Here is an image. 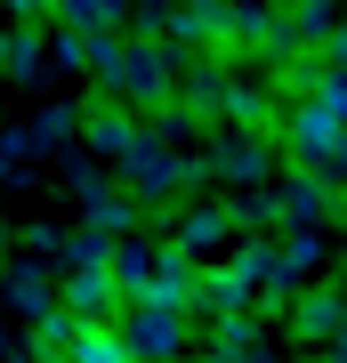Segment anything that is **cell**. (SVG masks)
<instances>
[{"instance_id": "obj_1", "label": "cell", "mask_w": 347, "mask_h": 363, "mask_svg": "<svg viewBox=\"0 0 347 363\" xmlns=\"http://www.w3.org/2000/svg\"><path fill=\"white\" fill-rule=\"evenodd\" d=\"M275 145L307 169V178H331L347 186V121H331L315 97H299V105H275Z\"/></svg>"}, {"instance_id": "obj_2", "label": "cell", "mask_w": 347, "mask_h": 363, "mask_svg": "<svg viewBox=\"0 0 347 363\" xmlns=\"http://www.w3.org/2000/svg\"><path fill=\"white\" fill-rule=\"evenodd\" d=\"M202 178L210 186H234V194L267 186L275 178V130H219L202 145Z\"/></svg>"}, {"instance_id": "obj_3", "label": "cell", "mask_w": 347, "mask_h": 363, "mask_svg": "<svg viewBox=\"0 0 347 363\" xmlns=\"http://www.w3.org/2000/svg\"><path fill=\"white\" fill-rule=\"evenodd\" d=\"M114 331L129 339V355H138V363H186V355H194L186 315H178V307H154V298H129Z\"/></svg>"}, {"instance_id": "obj_4", "label": "cell", "mask_w": 347, "mask_h": 363, "mask_svg": "<svg viewBox=\"0 0 347 363\" xmlns=\"http://www.w3.org/2000/svg\"><path fill=\"white\" fill-rule=\"evenodd\" d=\"M121 105H138V113H162V105H178V49L170 40H129V65L114 81Z\"/></svg>"}, {"instance_id": "obj_5", "label": "cell", "mask_w": 347, "mask_h": 363, "mask_svg": "<svg viewBox=\"0 0 347 363\" xmlns=\"http://www.w3.org/2000/svg\"><path fill=\"white\" fill-rule=\"evenodd\" d=\"M65 178H73V194H81V218H89V234H105V242H129L138 234V194L114 178H97L89 154H73L65 162Z\"/></svg>"}, {"instance_id": "obj_6", "label": "cell", "mask_w": 347, "mask_h": 363, "mask_svg": "<svg viewBox=\"0 0 347 363\" xmlns=\"http://www.w3.org/2000/svg\"><path fill=\"white\" fill-rule=\"evenodd\" d=\"M57 307L73 315L81 331H114L121 323V283H114V267H65V283H57Z\"/></svg>"}, {"instance_id": "obj_7", "label": "cell", "mask_w": 347, "mask_h": 363, "mask_svg": "<svg viewBox=\"0 0 347 363\" xmlns=\"http://www.w3.org/2000/svg\"><path fill=\"white\" fill-rule=\"evenodd\" d=\"M186 315H202V323H226V315H258V283L243 267H202V283H194V307Z\"/></svg>"}, {"instance_id": "obj_8", "label": "cell", "mask_w": 347, "mask_h": 363, "mask_svg": "<svg viewBox=\"0 0 347 363\" xmlns=\"http://www.w3.org/2000/svg\"><path fill=\"white\" fill-rule=\"evenodd\" d=\"M234 242V218H226V202H194V210H178V234H170V250H186L194 267H219V250Z\"/></svg>"}, {"instance_id": "obj_9", "label": "cell", "mask_w": 347, "mask_h": 363, "mask_svg": "<svg viewBox=\"0 0 347 363\" xmlns=\"http://www.w3.org/2000/svg\"><path fill=\"white\" fill-rule=\"evenodd\" d=\"M339 315H347L339 283H307V291L291 298L283 323H291V339H307V347H331V339H339Z\"/></svg>"}, {"instance_id": "obj_10", "label": "cell", "mask_w": 347, "mask_h": 363, "mask_svg": "<svg viewBox=\"0 0 347 363\" xmlns=\"http://www.w3.org/2000/svg\"><path fill=\"white\" fill-rule=\"evenodd\" d=\"M138 138H145V121L129 113V105H81V154H105V162H121Z\"/></svg>"}, {"instance_id": "obj_11", "label": "cell", "mask_w": 347, "mask_h": 363, "mask_svg": "<svg viewBox=\"0 0 347 363\" xmlns=\"http://www.w3.org/2000/svg\"><path fill=\"white\" fill-rule=\"evenodd\" d=\"M339 194H347V186L307 178V169H291V178L275 186V202H283V226H323V218H339Z\"/></svg>"}, {"instance_id": "obj_12", "label": "cell", "mask_w": 347, "mask_h": 363, "mask_svg": "<svg viewBox=\"0 0 347 363\" xmlns=\"http://www.w3.org/2000/svg\"><path fill=\"white\" fill-rule=\"evenodd\" d=\"M194 283H202V267L186 259V250H170V242H154V274H145V298L154 307H194Z\"/></svg>"}, {"instance_id": "obj_13", "label": "cell", "mask_w": 347, "mask_h": 363, "mask_svg": "<svg viewBox=\"0 0 347 363\" xmlns=\"http://www.w3.org/2000/svg\"><path fill=\"white\" fill-rule=\"evenodd\" d=\"M0 307H16V315H49L57 307V283H49V267L40 259H16V267H0Z\"/></svg>"}, {"instance_id": "obj_14", "label": "cell", "mask_w": 347, "mask_h": 363, "mask_svg": "<svg viewBox=\"0 0 347 363\" xmlns=\"http://www.w3.org/2000/svg\"><path fill=\"white\" fill-rule=\"evenodd\" d=\"M323 267V226H291L275 234V298H291V283H307Z\"/></svg>"}, {"instance_id": "obj_15", "label": "cell", "mask_w": 347, "mask_h": 363, "mask_svg": "<svg viewBox=\"0 0 347 363\" xmlns=\"http://www.w3.org/2000/svg\"><path fill=\"white\" fill-rule=\"evenodd\" d=\"M114 25H129V0H57V33L114 40Z\"/></svg>"}, {"instance_id": "obj_16", "label": "cell", "mask_w": 347, "mask_h": 363, "mask_svg": "<svg viewBox=\"0 0 347 363\" xmlns=\"http://www.w3.org/2000/svg\"><path fill=\"white\" fill-rule=\"evenodd\" d=\"M226 218L234 234H283V202H275V186H250V194L226 202Z\"/></svg>"}, {"instance_id": "obj_17", "label": "cell", "mask_w": 347, "mask_h": 363, "mask_svg": "<svg viewBox=\"0 0 347 363\" xmlns=\"http://www.w3.org/2000/svg\"><path fill=\"white\" fill-rule=\"evenodd\" d=\"M145 274H154V242H114V283H121V298H145Z\"/></svg>"}, {"instance_id": "obj_18", "label": "cell", "mask_w": 347, "mask_h": 363, "mask_svg": "<svg viewBox=\"0 0 347 363\" xmlns=\"http://www.w3.org/2000/svg\"><path fill=\"white\" fill-rule=\"evenodd\" d=\"M73 339H81V323H73L65 307H49V315L33 323V355H40V363H65V355H73Z\"/></svg>"}, {"instance_id": "obj_19", "label": "cell", "mask_w": 347, "mask_h": 363, "mask_svg": "<svg viewBox=\"0 0 347 363\" xmlns=\"http://www.w3.org/2000/svg\"><path fill=\"white\" fill-rule=\"evenodd\" d=\"M25 130H33V154H57V145L81 130V105H49V113H40V121H25Z\"/></svg>"}, {"instance_id": "obj_20", "label": "cell", "mask_w": 347, "mask_h": 363, "mask_svg": "<svg viewBox=\"0 0 347 363\" xmlns=\"http://www.w3.org/2000/svg\"><path fill=\"white\" fill-rule=\"evenodd\" d=\"M40 73H49V40H40V33H16V49H9V81L25 89V81H40Z\"/></svg>"}, {"instance_id": "obj_21", "label": "cell", "mask_w": 347, "mask_h": 363, "mask_svg": "<svg viewBox=\"0 0 347 363\" xmlns=\"http://www.w3.org/2000/svg\"><path fill=\"white\" fill-rule=\"evenodd\" d=\"M73 363H138V355H129L121 331H81L73 339Z\"/></svg>"}, {"instance_id": "obj_22", "label": "cell", "mask_w": 347, "mask_h": 363, "mask_svg": "<svg viewBox=\"0 0 347 363\" xmlns=\"http://www.w3.org/2000/svg\"><path fill=\"white\" fill-rule=\"evenodd\" d=\"M49 16H57V0H0V25L9 33H40Z\"/></svg>"}, {"instance_id": "obj_23", "label": "cell", "mask_w": 347, "mask_h": 363, "mask_svg": "<svg viewBox=\"0 0 347 363\" xmlns=\"http://www.w3.org/2000/svg\"><path fill=\"white\" fill-rule=\"evenodd\" d=\"M315 105H323V113H331V121H347V73L331 65V57H323V81H315Z\"/></svg>"}, {"instance_id": "obj_24", "label": "cell", "mask_w": 347, "mask_h": 363, "mask_svg": "<svg viewBox=\"0 0 347 363\" xmlns=\"http://www.w3.org/2000/svg\"><path fill=\"white\" fill-rule=\"evenodd\" d=\"M49 65H65V73H89V40H81V33H57V40H49Z\"/></svg>"}, {"instance_id": "obj_25", "label": "cell", "mask_w": 347, "mask_h": 363, "mask_svg": "<svg viewBox=\"0 0 347 363\" xmlns=\"http://www.w3.org/2000/svg\"><path fill=\"white\" fill-rule=\"evenodd\" d=\"M323 57H331V65L347 73V16H339V33H331V40H323Z\"/></svg>"}, {"instance_id": "obj_26", "label": "cell", "mask_w": 347, "mask_h": 363, "mask_svg": "<svg viewBox=\"0 0 347 363\" xmlns=\"http://www.w3.org/2000/svg\"><path fill=\"white\" fill-rule=\"evenodd\" d=\"M202 363H275V355H267V347H243V355H219V347H210Z\"/></svg>"}, {"instance_id": "obj_27", "label": "cell", "mask_w": 347, "mask_h": 363, "mask_svg": "<svg viewBox=\"0 0 347 363\" xmlns=\"http://www.w3.org/2000/svg\"><path fill=\"white\" fill-rule=\"evenodd\" d=\"M9 49H16V33H9V25H0V81H9Z\"/></svg>"}, {"instance_id": "obj_28", "label": "cell", "mask_w": 347, "mask_h": 363, "mask_svg": "<svg viewBox=\"0 0 347 363\" xmlns=\"http://www.w3.org/2000/svg\"><path fill=\"white\" fill-rule=\"evenodd\" d=\"M9 363H40V355H33V347H9Z\"/></svg>"}, {"instance_id": "obj_29", "label": "cell", "mask_w": 347, "mask_h": 363, "mask_svg": "<svg viewBox=\"0 0 347 363\" xmlns=\"http://www.w3.org/2000/svg\"><path fill=\"white\" fill-rule=\"evenodd\" d=\"M323 363H347V347H323Z\"/></svg>"}, {"instance_id": "obj_30", "label": "cell", "mask_w": 347, "mask_h": 363, "mask_svg": "<svg viewBox=\"0 0 347 363\" xmlns=\"http://www.w3.org/2000/svg\"><path fill=\"white\" fill-rule=\"evenodd\" d=\"M339 226H347V194H339Z\"/></svg>"}, {"instance_id": "obj_31", "label": "cell", "mask_w": 347, "mask_h": 363, "mask_svg": "<svg viewBox=\"0 0 347 363\" xmlns=\"http://www.w3.org/2000/svg\"><path fill=\"white\" fill-rule=\"evenodd\" d=\"M0 178H9V162H0Z\"/></svg>"}, {"instance_id": "obj_32", "label": "cell", "mask_w": 347, "mask_h": 363, "mask_svg": "<svg viewBox=\"0 0 347 363\" xmlns=\"http://www.w3.org/2000/svg\"><path fill=\"white\" fill-rule=\"evenodd\" d=\"M65 363H73V355H65Z\"/></svg>"}]
</instances>
